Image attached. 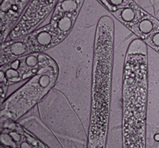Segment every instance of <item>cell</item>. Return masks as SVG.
Here are the masks:
<instances>
[{
	"mask_svg": "<svg viewBox=\"0 0 159 148\" xmlns=\"http://www.w3.org/2000/svg\"><path fill=\"white\" fill-rule=\"evenodd\" d=\"M114 27L113 19L107 15L99 18L96 25L88 148L106 146L111 92Z\"/></svg>",
	"mask_w": 159,
	"mask_h": 148,
	"instance_id": "6da1fadb",
	"label": "cell"
},
{
	"mask_svg": "<svg viewBox=\"0 0 159 148\" xmlns=\"http://www.w3.org/2000/svg\"><path fill=\"white\" fill-rule=\"evenodd\" d=\"M147 88V47L135 38L127 48L123 71V148H145Z\"/></svg>",
	"mask_w": 159,
	"mask_h": 148,
	"instance_id": "7a4b0ae2",
	"label": "cell"
},
{
	"mask_svg": "<svg viewBox=\"0 0 159 148\" xmlns=\"http://www.w3.org/2000/svg\"><path fill=\"white\" fill-rule=\"evenodd\" d=\"M82 0L57 1L50 22L22 39L7 41L1 45L0 65L34 53H41L58 45L74 25L82 5Z\"/></svg>",
	"mask_w": 159,
	"mask_h": 148,
	"instance_id": "3957f363",
	"label": "cell"
},
{
	"mask_svg": "<svg viewBox=\"0 0 159 148\" xmlns=\"http://www.w3.org/2000/svg\"><path fill=\"white\" fill-rule=\"evenodd\" d=\"M54 60L1 104V119L15 121L40 102L54 86L58 77Z\"/></svg>",
	"mask_w": 159,
	"mask_h": 148,
	"instance_id": "277c9868",
	"label": "cell"
},
{
	"mask_svg": "<svg viewBox=\"0 0 159 148\" xmlns=\"http://www.w3.org/2000/svg\"><path fill=\"white\" fill-rule=\"evenodd\" d=\"M53 59L44 53H34L22 57L1 65L0 68V90L1 104L4 101L10 85L18 83L34 76L49 65Z\"/></svg>",
	"mask_w": 159,
	"mask_h": 148,
	"instance_id": "5b68a950",
	"label": "cell"
},
{
	"mask_svg": "<svg viewBox=\"0 0 159 148\" xmlns=\"http://www.w3.org/2000/svg\"><path fill=\"white\" fill-rule=\"evenodd\" d=\"M56 0H34L30 1L20 20L9 35V41L22 39L35 30L37 26L48 15L54 11Z\"/></svg>",
	"mask_w": 159,
	"mask_h": 148,
	"instance_id": "8992f818",
	"label": "cell"
},
{
	"mask_svg": "<svg viewBox=\"0 0 159 148\" xmlns=\"http://www.w3.org/2000/svg\"><path fill=\"white\" fill-rule=\"evenodd\" d=\"M1 140L8 148H48L14 121L4 123Z\"/></svg>",
	"mask_w": 159,
	"mask_h": 148,
	"instance_id": "52a82bcc",
	"label": "cell"
},
{
	"mask_svg": "<svg viewBox=\"0 0 159 148\" xmlns=\"http://www.w3.org/2000/svg\"><path fill=\"white\" fill-rule=\"evenodd\" d=\"M30 1L26 0H3L1 1L0 8V42L1 45L6 42L15 23L22 15L25 7H27Z\"/></svg>",
	"mask_w": 159,
	"mask_h": 148,
	"instance_id": "ba28073f",
	"label": "cell"
}]
</instances>
